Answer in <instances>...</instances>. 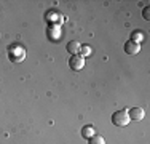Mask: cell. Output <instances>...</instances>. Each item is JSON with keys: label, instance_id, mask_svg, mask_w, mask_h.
Here are the masks:
<instances>
[{"label": "cell", "instance_id": "cell-8", "mask_svg": "<svg viewBox=\"0 0 150 144\" xmlns=\"http://www.w3.org/2000/svg\"><path fill=\"white\" fill-rule=\"evenodd\" d=\"M80 51H81V56H90L91 55V48L88 45H83V46H80Z\"/></svg>", "mask_w": 150, "mask_h": 144}, {"label": "cell", "instance_id": "cell-3", "mask_svg": "<svg viewBox=\"0 0 150 144\" xmlns=\"http://www.w3.org/2000/svg\"><path fill=\"white\" fill-rule=\"evenodd\" d=\"M128 115H129V120L141 122L142 118L145 117V110L142 109L141 106H136V107H131V109L128 110Z\"/></svg>", "mask_w": 150, "mask_h": 144}, {"label": "cell", "instance_id": "cell-6", "mask_svg": "<svg viewBox=\"0 0 150 144\" xmlns=\"http://www.w3.org/2000/svg\"><path fill=\"white\" fill-rule=\"evenodd\" d=\"M94 135H96V130L93 125H86V127L81 128V136H83L85 139H90L91 136H94Z\"/></svg>", "mask_w": 150, "mask_h": 144}, {"label": "cell", "instance_id": "cell-7", "mask_svg": "<svg viewBox=\"0 0 150 144\" xmlns=\"http://www.w3.org/2000/svg\"><path fill=\"white\" fill-rule=\"evenodd\" d=\"M88 144H105V139L102 138V136H99V135H94V136H91V138L88 139Z\"/></svg>", "mask_w": 150, "mask_h": 144}, {"label": "cell", "instance_id": "cell-5", "mask_svg": "<svg viewBox=\"0 0 150 144\" xmlns=\"http://www.w3.org/2000/svg\"><path fill=\"white\" fill-rule=\"evenodd\" d=\"M80 46H81V45H80L77 40H72V42L67 43L66 50L70 53V55H80Z\"/></svg>", "mask_w": 150, "mask_h": 144}, {"label": "cell", "instance_id": "cell-2", "mask_svg": "<svg viewBox=\"0 0 150 144\" xmlns=\"http://www.w3.org/2000/svg\"><path fill=\"white\" fill-rule=\"evenodd\" d=\"M69 67L72 71H80L85 67V58L81 55H72L69 59Z\"/></svg>", "mask_w": 150, "mask_h": 144}, {"label": "cell", "instance_id": "cell-4", "mask_svg": "<svg viewBox=\"0 0 150 144\" xmlns=\"http://www.w3.org/2000/svg\"><path fill=\"white\" fill-rule=\"evenodd\" d=\"M125 51L128 53V55H137L139 51H141V43L136 42V40H128L125 43Z\"/></svg>", "mask_w": 150, "mask_h": 144}, {"label": "cell", "instance_id": "cell-1", "mask_svg": "<svg viewBox=\"0 0 150 144\" xmlns=\"http://www.w3.org/2000/svg\"><path fill=\"white\" fill-rule=\"evenodd\" d=\"M129 115H128V110H117L112 115V123L117 125V127H126L129 123Z\"/></svg>", "mask_w": 150, "mask_h": 144}, {"label": "cell", "instance_id": "cell-9", "mask_svg": "<svg viewBox=\"0 0 150 144\" xmlns=\"http://www.w3.org/2000/svg\"><path fill=\"white\" fill-rule=\"evenodd\" d=\"M142 16H144V19H150V6H145L144 11H142Z\"/></svg>", "mask_w": 150, "mask_h": 144}]
</instances>
